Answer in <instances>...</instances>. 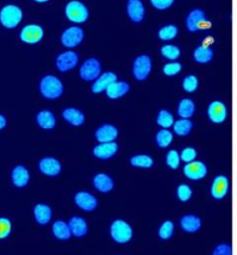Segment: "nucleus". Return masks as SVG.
<instances>
[{"label":"nucleus","mask_w":237,"mask_h":255,"mask_svg":"<svg viewBox=\"0 0 237 255\" xmlns=\"http://www.w3.org/2000/svg\"><path fill=\"white\" fill-rule=\"evenodd\" d=\"M75 204L85 212H92L97 207V199L89 192H79L75 194Z\"/></svg>","instance_id":"2eb2a0df"},{"label":"nucleus","mask_w":237,"mask_h":255,"mask_svg":"<svg viewBox=\"0 0 237 255\" xmlns=\"http://www.w3.org/2000/svg\"><path fill=\"white\" fill-rule=\"evenodd\" d=\"M176 194L180 202H187L190 201V198L192 197V189L190 188V186H187V184H180V186L177 187Z\"/></svg>","instance_id":"a19ab883"},{"label":"nucleus","mask_w":237,"mask_h":255,"mask_svg":"<svg viewBox=\"0 0 237 255\" xmlns=\"http://www.w3.org/2000/svg\"><path fill=\"white\" fill-rule=\"evenodd\" d=\"M207 116L214 124H222L227 117V109L224 102L212 101L207 106Z\"/></svg>","instance_id":"f8f14e48"},{"label":"nucleus","mask_w":237,"mask_h":255,"mask_svg":"<svg viewBox=\"0 0 237 255\" xmlns=\"http://www.w3.org/2000/svg\"><path fill=\"white\" fill-rule=\"evenodd\" d=\"M35 1H36V2H46V1H49V0H35Z\"/></svg>","instance_id":"de8ad7c7"},{"label":"nucleus","mask_w":237,"mask_h":255,"mask_svg":"<svg viewBox=\"0 0 237 255\" xmlns=\"http://www.w3.org/2000/svg\"><path fill=\"white\" fill-rule=\"evenodd\" d=\"M6 124H7L6 117H5L4 115L0 114V131H1V129H4V128H5V126H6Z\"/></svg>","instance_id":"49530a36"},{"label":"nucleus","mask_w":237,"mask_h":255,"mask_svg":"<svg viewBox=\"0 0 237 255\" xmlns=\"http://www.w3.org/2000/svg\"><path fill=\"white\" fill-rule=\"evenodd\" d=\"M110 234L116 243L125 244L131 241L134 231L127 222L122 221V219H116L110 226Z\"/></svg>","instance_id":"7ed1b4c3"},{"label":"nucleus","mask_w":237,"mask_h":255,"mask_svg":"<svg viewBox=\"0 0 237 255\" xmlns=\"http://www.w3.org/2000/svg\"><path fill=\"white\" fill-rule=\"evenodd\" d=\"M56 67L60 72H67L70 70L75 69L76 65L79 64V55L75 51L67 50V51L61 52L59 56L56 57Z\"/></svg>","instance_id":"1a4fd4ad"},{"label":"nucleus","mask_w":237,"mask_h":255,"mask_svg":"<svg viewBox=\"0 0 237 255\" xmlns=\"http://www.w3.org/2000/svg\"><path fill=\"white\" fill-rule=\"evenodd\" d=\"M130 164L137 168H151L154 164V159L147 154H137L130 158Z\"/></svg>","instance_id":"473e14b6"},{"label":"nucleus","mask_w":237,"mask_h":255,"mask_svg":"<svg viewBox=\"0 0 237 255\" xmlns=\"http://www.w3.org/2000/svg\"><path fill=\"white\" fill-rule=\"evenodd\" d=\"M152 6L159 10H165L174 4V0H150Z\"/></svg>","instance_id":"a18cd8bd"},{"label":"nucleus","mask_w":237,"mask_h":255,"mask_svg":"<svg viewBox=\"0 0 237 255\" xmlns=\"http://www.w3.org/2000/svg\"><path fill=\"white\" fill-rule=\"evenodd\" d=\"M130 90V85L125 81H115L110 85L109 87L106 89V95L109 99L111 100H116L120 99V97L125 96V95L129 92Z\"/></svg>","instance_id":"4be33fe9"},{"label":"nucleus","mask_w":237,"mask_h":255,"mask_svg":"<svg viewBox=\"0 0 237 255\" xmlns=\"http://www.w3.org/2000/svg\"><path fill=\"white\" fill-rule=\"evenodd\" d=\"M155 139H156L157 147H160V148H166V147H169L170 144L172 143V141H174V134H172V132L169 131V129H160L156 133Z\"/></svg>","instance_id":"2f4dec72"},{"label":"nucleus","mask_w":237,"mask_h":255,"mask_svg":"<svg viewBox=\"0 0 237 255\" xmlns=\"http://www.w3.org/2000/svg\"><path fill=\"white\" fill-rule=\"evenodd\" d=\"M194 59L199 64H207V62L212 61V59H214V50L211 49V46L200 45L195 49Z\"/></svg>","instance_id":"cd10ccee"},{"label":"nucleus","mask_w":237,"mask_h":255,"mask_svg":"<svg viewBox=\"0 0 237 255\" xmlns=\"http://www.w3.org/2000/svg\"><path fill=\"white\" fill-rule=\"evenodd\" d=\"M184 174L186 178L191 181H199L206 177L207 167L206 164L199 161H192L190 163H186L184 167Z\"/></svg>","instance_id":"9b49d317"},{"label":"nucleus","mask_w":237,"mask_h":255,"mask_svg":"<svg viewBox=\"0 0 237 255\" xmlns=\"http://www.w3.org/2000/svg\"><path fill=\"white\" fill-rule=\"evenodd\" d=\"M30 181V173L24 166H16L11 172V182L17 188H24Z\"/></svg>","instance_id":"6ab92c4d"},{"label":"nucleus","mask_w":237,"mask_h":255,"mask_svg":"<svg viewBox=\"0 0 237 255\" xmlns=\"http://www.w3.org/2000/svg\"><path fill=\"white\" fill-rule=\"evenodd\" d=\"M11 233V222L7 218H0V239H5Z\"/></svg>","instance_id":"37998d69"},{"label":"nucleus","mask_w":237,"mask_h":255,"mask_svg":"<svg viewBox=\"0 0 237 255\" xmlns=\"http://www.w3.org/2000/svg\"><path fill=\"white\" fill-rule=\"evenodd\" d=\"M197 156L196 149L192 148V147H186L181 151V154H180V161L185 162V163H190V162L195 161Z\"/></svg>","instance_id":"79ce46f5"},{"label":"nucleus","mask_w":237,"mask_h":255,"mask_svg":"<svg viewBox=\"0 0 237 255\" xmlns=\"http://www.w3.org/2000/svg\"><path fill=\"white\" fill-rule=\"evenodd\" d=\"M177 35V27L175 25H166L162 26L159 30V39L164 40V41H169V40L175 39Z\"/></svg>","instance_id":"c9c22d12"},{"label":"nucleus","mask_w":237,"mask_h":255,"mask_svg":"<svg viewBox=\"0 0 237 255\" xmlns=\"http://www.w3.org/2000/svg\"><path fill=\"white\" fill-rule=\"evenodd\" d=\"M201 219L194 214H186L180 219V227L187 233H195L201 228Z\"/></svg>","instance_id":"b1692460"},{"label":"nucleus","mask_w":237,"mask_h":255,"mask_svg":"<svg viewBox=\"0 0 237 255\" xmlns=\"http://www.w3.org/2000/svg\"><path fill=\"white\" fill-rule=\"evenodd\" d=\"M116 80L117 76L115 72H104V74L100 75V76L94 81V84H92L91 86V91L94 92V94H101V92H105L107 87H109L112 82L116 81Z\"/></svg>","instance_id":"dca6fc26"},{"label":"nucleus","mask_w":237,"mask_h":255,"mask_svg":"<svg viewBox=\"0 0 237 255\" xmlns=\"http://www.w3.org/2000/svg\"><path fill=\"white\" fill-rule=\"evenodd\" d=\"M180 153L175 149H171V151L167 152L166 154V164L169 168L171 169H177L180 166Z\"/></svg>","instance_id":"58836bf2"},{"label":"nucleus","mask_w":237,"mask_h":255,"mask_svg":"<svg viewBox=\"0 0 237 255\" xmlns=\"http://www.w3.org/2000/svg\"><path fill=\"white\" fill-rule=\"evenodd\" d=\"M62 117L72 126H81L85 122V115L75 107H67L62 111Z\"/></svg>","instance_id":"393cba45"},{"label":"nucleus","mask_w":237,"mask_h":255,"mask_svg":"<svg viewBox=\"0 0 237 255\" xmlns=\"http://www.w3.org/2000/svg\"><path fill=\"white\" fill-rule=\"evenodd\" d=\"M211 26V22L207 21L206 15L201 9H194L186 19V27L189 31L196 32L199 30H206Z\"/></svg>","instance_id":"423d86ee"},{"label":"nucleus","mask_w":237,"mask_h":255,"mask_svg":"<svg viewBox=\"0 0 237 255\" xmlns=\"http://www.w3.org/2000/svg\"><path fill=\"white\" fill-rule=\"evenodd\" d=\"M69 228L71 232V236L76 237V238H81V237L86 236L87 233V223L84 218L81 217H72L69 221Z\"/></svg>","instance_id":"5701e85b"},{"label":"nucleus","mask_w":237,"mask_h":255,"mask_svg":"<svg viewBox=\"0 0 237 255\" xmlns=\"http://www.w3.org/2000/svg\"><path fill=\"white\" fill-rule=\"evenodd\" d=\"M40 92L47 100H56L64 92V85L61 80L54 75H46L40 81Z\"/></svg>","instance_id":"f257e3e1"},{"label":"nucleus","mask_w":237,"mask_h":255,"mask_svg":"<svg viewBox=\"0 0 237 255\" xmlns=\"http://www.w3.org/2000/svg\"><path fill=\"white\" fill-rule=\"evenodd\" d=\"M211 255H232L231 246L227 243H221L215 247Z\"/></svg>","instance_id":"c03bdc74"},{"label":"nucleus","mask_w":237,"mask_h":255,"mask_svg":"<svg viewBox=\"0 0 237 255\" xmlns=\"http://www.w3.org/2000/svg\"><path fill=\"white\" fill-rule=\"evenodd\" d=\"M61 44L67 49H74V47L79 46L84 40V31L81 27L79 26H71L67 27L64 32L61 34Z\"/></svg>","instance_id":"6e6552de"},{"label":"nucleus","mask_w":237,"mask_h":255,"mask_svg":"<svg viewBox=\"0 0 237 255\" xmlns=\"http://www.w3.org/2000/svg\"><path fill=\"white\" fill-rule=\"evenodd\" d=\"M94 187L101 193H109L114 189V179L105 173H99L92 179Z\"/></svg>","instance_id":"412c9836"},{"label":"nucleus","mask_w":237,"mask_h":255,"mask_svg":"<svg viewBox=\"0 0 237 255\" xmlns=\"http://www.w3.org/2000/svg\"><path fill=\"white\" fill-rule=\"evenodd\" d=\"M181 69H182V65L180 64V62L170 61L164 65L162 71H164V74L166 75V76H175V75H177L180 71H181Z\"/></svg>","instance_id":"ea45409f"},{"label":"nucleus","mask_w":237,"mask_h":255,"mask_svg":"<svg viewBox=\"0 0 237 255\" xmlns=\"http://www.w3.org/2000/svg\"><path fill=\"white\" fill-rule=\"evenodd\" d=\"M182 87L189 94L195 92L197 90V87H199V79L195 75H187L184 79V81H182Z\"/></svg>","instance_id":"4c0bfd02"},{"label":"nucleus","mask_w":237,"mask_h":255,"mask_svg":"<svg viewBox=\"0 0 237 255\" xmlns=\"http://www.w3.org/2000/svg\"><path fill=\"white\" fill-rule=\"evenodd\" d=\"M36 122L41 128L44 129H52L56 125V119L55 115L49 110H42V111L37 112L36 115Z\"/></svg>","instance_id":"bb28decb"},{"label":"nucleus","mask_w":237,"mask_h":255,"mask_svg":"<svg viewBox=\"0 0 237 255\" xmlns=\"http://www.w3.org/2000/svg\"><path fill=\"white\" fill-rule=\"evenodd\" d=\"M39 169L45 176L56 177L61 172V163L54 157H45L39 162Z\"/></svg>","instance_id":"4468645a"},{"label":"nucleus","mask_w":237,"mask_h":255,"mask_svg":"<svg viewBox=\"0 0 237 255\" xmlns=\"http://www.w3.org/2000/svg\"><path fill=\"white\" fill-rule=\"evenodd\" d=\"M42 37H44V29L36 24L26 25L20 32V39L25 44H37L41 41Z\"/></svg>","instance_id":"9d476101"},{"label":"nucleus","mask_w":237,"mask_h":255,"mask_svg":"<svg viewBox=\"0 0 237 255\" xmlns=\"http://www.w3.org/2000/svg\"><path fill=\"white\" fill-rule=\"evenodd\" d=\"M174 122L175 120L171 112H169L167 110H161V111H159L156 117V124L159 125L160 127H162V128L165 129L170 128V127L174 125Z\"/></svg>","instance_id":"72a5a7b5"},{"label":"nucleus","mask_w":237,"mask_h":255,"mask_svg":"<svg viewBox=\"0 0 237 255\" xmlns=\"http://www.w3.org/2000/svg\"><path fill=\"white\" fill-rule=\"evenodd\" d=\"M65 14L70 21L76 22V24H81L89 19L87 7L85 6V4H82L81 1H77V0L67 2L66 7H65Z\"/></svg>","instance_id":"20e7f679"},{"label":"nucleus","mask_w":237,"mask_h":255,"mask_svg":"<svg viewBox=\"0 0 237 255\" xmlns=\"http://www.w3.org/2000/svg\"><path fill=\"white\" fill-rule=\"evenodd\" d=\"M127 15L134 22L142 21L145 16V7L140 0H129L127 1Z\"/></svg>","instance_id":"aec40b11"},{"label":"nucleus","mask_w":237,"mask_h":255,"mask_svg":"<svg viewBox=\"0 0 237 255\" xmlns=\"http://www.w3.org/2000/svg\"><path fill=\"white\" fill-rule=\"evenodd\" d=\"M79 74L85 81H95L101 75V64L95 57H89L81 64Z\"/></svg>","instance_id":"39448f33"},{"label":"nucleus","mask_w":237,"mask_h":255,"mask_svg":"<svg viewBox=\"0 0 237 255\" xmlns=\"http://www.w3.org/2000/svg\"><path fill=\"white\" fill-rule=\"evenodd\" d=\"M117 134H119V131L114 125L104 124L96 129L95 138L97 139L99 143H110V142L116 141Z\"/></svg>","instance_id":"ddd939ff"},{"label":"nucleus","mask_w":237,"mask_h":255,"mask_svg":"<svg viewBox=\"0 0 237 255\" xmlns=\"http://www.w3.org/2000/svg\"><path fill=\"white\" fill-rule=\"evenodd\" d=\"M195 112V104L191 99H182L177 106V114L181 119H190Z\"/></svg>","instance_id":"7c9ffc66"},{"label":"nucleus","mask_w":237,"mask_h":255,"mask_svg":"<svg viewBox=\"0 0 237 255\" xmlns=\"http://www.w3.org/2000/svg\"><path fill=\"white\" fill-rule=\"evenodd\" d=\"M192 127H194V125H192L191 120L190 119H180L177 120V121H175L174 125H172V128H174L175 133H176L177 136L182 137L190 134Z\"/></svg>","instance_id":"c756f323"},{"label":"nucleus","mask_w":237,"mask_h":255,"mask_svg":"<svg viewBox=\"0 0 237 255\" xmlns=\"http://www.w3.org/2000/svg\"><path fill=\"white\" fill-rule=\"evenodd\" d=\"M22 10L17 5H5L0 10V22L6 29H15L22 20Z\"/></svg>","instance_id":"f03ea898"},{"label":"nucleus","mask_w":237,"mask_h":255,"mask_svg":"<svg viewBox=\"0 0 237 255\" xmlns=\"http://www.w3.org/2000/svg\"><path fill=\"white\" fill-rule=\"evenodd\" d=\"M229 192V179L226 176H217L212 182L210 193L215 199H222Z\"/></svg>","instance_id":"f3484780"},{"label":"nucleus","mask_w":237,"mask_h":255,"mask_svg":"<svg viewBox=\"0 0 237 255\" xmlns=\"http://www.w3.org/2000/svg\"><path fill=\"white\" fill-rule=\"evenodd\" d=\"M160 51H161L162 56L165 59L170 60V61H176L179 59L180 54H181V51H180V49L176 45H164Z\"/></svg>","instance_id":"f704fd0d"},{"label":"nucleus","mask_w":237,"mask_h":255,"mask_svg":"<svg viewBox=\"0 0 237 255\" xmlns=\"http://www.w3.org/2000/svg\"><path fill=\"white\" fill-rule=\"evenodd\" d=\"M34 216H35V221H36L37 223L41 224V226H45V224H47L50 221H51V217H52L51 207L42 203L36 204L34 208Z\"/></svg>","instance_id":"a878e982"},{"label":"nucleus","mask_w":237,"mask_h":255,"mask_svg":"<svg viewBox=\"0 0 237 255\" xmlns=\"http://www.w3.org/2000/svg\"><path fill=\"white\" fill-rule=\"evenodd\" d=\"M175 232V226L171 221H166L160 226L159 228V237L164 241H167V239L171 238L174 236Z\"/></svg>","instance_id":"e433bc0d"},{"label":"nucleus","mask_w":237,"mask_h":255,"mask_svg":"<svg viewBox=\"0 0 237 255\" xmlns=\"http://www.w3.org/2000/svg\"><path fill=\"white\" fill-rule=\"evenodd\" d=\"M152 70V62L147 55H140L132 64V75L137 81H144L149 77Z\"/></svg>","instance_id":"0eeeda50"},{"label":"nucleus","mask_w":237,"mask_h":255,"mask_svg":"<svg viewBox=\"0 0 237 255\" xmlns=\"http://www.w3.org/2000/svg\"><path fill=\"white\" fill-rule=\"evenodd\" d=\"M52 234L55 236V238L60 239V241H67L71 238L69 224L64 221H56L52 224Z\"/></svg>","instance_id":"c85d7f7f"},{"label":"nucleus","mask_w":237,"mask_h":255,"mask_svg":"<svg viewBox=\"0 0 237 255\" xmlns=\"http://www.w3.org/2000/svg\"><path fill=\"white\" fill-rule=\"evenodd\" d=\"M116 142H110V143H99L94 147V156L99 159H110L117 153Z\"/></svg>","instance_id":"a211bd4d"}]
</instances>
